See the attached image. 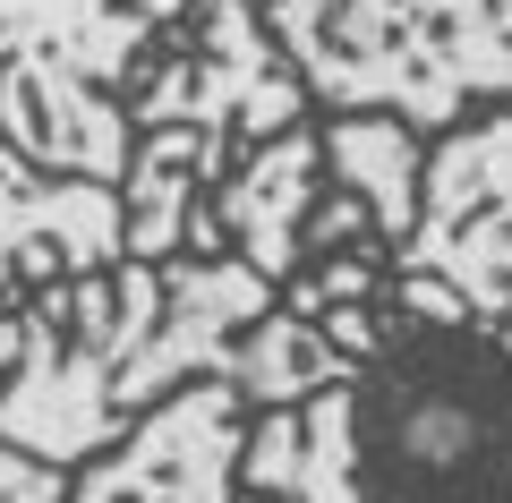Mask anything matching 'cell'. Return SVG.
Returning a JSON list of instances; mask_svg holds the SVG:
<instances>
[{"label": "cell", "instance_id": "cell-14", "mask_svg": "<svg viewBox=\"0 0 512 503\" xmlns=\"http://www.w3.org/2000/svg\"><path fill=\"white\" fill-rule=\"evenodd\" d=\"M504 342H512V324H504Z\"/></svg>", "mask_w": 512, "mask_h": 503}, {"label": "cell", "instance_id": "cell-11", "mask_svg": "<svg viewBox=\"0 0 512 503\" xmlns=\"http://www.w3.org/2000/svg\"><path fill=\"white\" fill-rule=\"evenodd\" d=\"M222 376L248 393V410H291V401L325 393V384H359L367 367L350 350H333V333L316 316H291V307H265L256 324H239Z\"/></svg>", "mask_w": 512, "mask_h": 503}, {"label": "cell", "instance_id": "cell-13", "mask_svg": "<svg viewBox=\"0 0 512 503\" xmlns=\"http://www.w3.org/2000/svg\"><path fill=\"white\" fill-rule=\"evenodd\" d=\"M0 503H69V486H60V461H35V452L0 444Z\"/></svg>", "mask_w": 512, "mask_h": 503}, {"label": "cell", "instance_id": "cell-12", "mask_svg": "<svg viewBox=\"0 0 512 503\" xmlns=\"http://www.w3.org/2000/svg\"><path fill=\"white\" fill-rule=\"evenodd\" d=\"M376 248H384V239H376ZM376 248H333V256H316V265H299L291 282H282V307H291V316H325V307L376 299V290H384Z\"/></svg>", "mask_w": 512, "mask_h": 503}, {"label": "cell", "instance_id": "cell-9", "mask_svg": "<svg viewBox=\"0 0 512 503\" xmlns=\"http://www.w3.org/2000/svg\"><path fill=\"white\" fill-rule=\"evenodd\" d=\"M231 180V145L205 137V128H146V145L128 154V180H120V205H128V256L137 265H171L188 248V222L205 188Z\"/></svg>", "mask_w": 512, "mask_h": 503}, {"label": "cell", "instance_id": "cell-7", "mask_svg": "<svg viewBox=\"0 0 512 503\" xmlns=\"http://www.w3.org/2000/svg\"><path fill=\"white\" fill-rule=\"evenodd\" d=\"M239 478L265 503H376L359 478V384H325L291 410H265V427H248Z\"/></svg>", "mask_w": 512, "mask_h": 503}, {"label": "cell", "instance_id": "cell-4", "mask_svg": "<svg viewBox=\"0 0 512 503\" xmlns=\"http://www.w3.org/2000/svg\"><path fill=\"white\" fill-rule=\"evenodd\" d=\"M248 452V393L231 376H188L163 393L111 461L69 486V503H231Z\"/></svg>", "mask_w": 512, "mask_h": 503}, {"label": "cell", "instance_id": "cell-2", "mask_svg": "<svg viewBox=\"0 0 512 503\" xmlns=\"http://www.w3.org/2000/svg\"><path fill=\"white\" fill-rule=\"evenodd\" d=\"M128 103V128H205V137H282L308 111V77L291 69L282 35L256 18V0H197L188 43L146 77Z\"/></svg>", "mask_w": 512, "mask_h": 503}, {"label": "cell", "instance_id": "cell-3", "mask_svg": "<svg viewBox=\"0 0 512 503\" xmlns=\"http://www.w3.org/2000/svg\"><path fill=\"white\" fill-rule=\"evenodd\" d=\"M393 265L444 273L470 299L478 333H504L512 324V111L436 137L419 231L393 248Z\"/></svg>", "mask_w": 512, "mask_h": 503}, {"label": "cell", "instance_id": "cell-6", "mask_svg": "<svg viewBox=\"0 0 512 503\" xmlns=\"http://www.w3.org/2000/svg\"><path fill=\"white\" fill-rule=\"evenodd\" d=\"M0 145H18L35 171H69V180H128V103L69 69H35L9 60L0 69Z\"/></svg>", "mask_w": 512, "mask_h": 503}, {"label": "cell", "instance_id": "cell-8", "mask_svg": "<svg viewBox=\"0 0 512 503\" xmlns=\"http://www.w3.org/2000/svg\"><path fill=\"white\" fill-rule=\"evenodd\" d=\"M316 180H325V128H282L265 137L231 180L214 188L222 231L239 239L265 282H291L308 265V214H316Z\"/></svg>", "mask_w": 512, "mask_h": 503}, {"label": "cell", "instance_id": "cell-5", "mask_svg": "<svg viewBox=\"0 0 512 503\" xmlns=\"http://www.w3.org/2000/svg\"><path fill=\"white\" fill-rule=\"evenodd\" d=\"M120 256H128L120 188L35 171L18 145H0V307H18L43 282H69V273H103Z\"/></svg>", "mask_w": 512, "mask_h": 503}, {"label": "cell", "instance_id": "cell-10", "mask_svg": "<svg viewBox=\"0 0 512 503\" xmlns=\"http://www.w3.org/2000/svg\"><path fill=\"white\" fill-rule=\"evenodd\" d=\"M325 171H333V188L367 197L384 248H402V239L419 231L427 154H419V128H410L402 111H350V120H333L325 128Z\"/></svg>", "mask_w": 512, "mask_h": 503}, {"label": "cell", "instance_id": "cell-1", "mask_svg": "<svg viewBox=\"0 0 512 503\" xmlns=\"http://www.w3.org/2000/svg\"><path fill=\"white\" fill-rule=\"evenodd\" d=\"M359 478L376 503H512V342L402 324L359 376Z\"/></svg>", "mask_w": 512, "mask_h": 503}]
</instances>
